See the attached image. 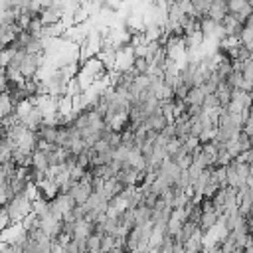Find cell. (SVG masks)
<instances>
[{"label":"cell","mask_w":253,"mask_h":253,"mask_svg":"<svg viewBox=\"0 0 253 253\" xmlns=\"http://www.w3.org/2000/svg\"><path fill=\"white\" fill-rule=\"evenodd\" d=\"M4 210L10 217V223H20L32 211V200L28 198V194H14L4 204Z\"/></svg>","instance_id":"1"},{"label":"cell","mask_w":253,"mask_h":253,"mask_svg":"<svg viewBox=\"0 0 253 253\" xmlns=\"http://www.w3.org/2000/svg\"><path fill=\"white\" fill-rule=\"evenodd\" d=\"M61 16H63V10L57 4H49V6L42 8V12H40V20H42L43 26L45 24H59Z\"/></svg>","instance_id":"2"},{"label":"cell","mask_w":253,"mask_h":253,"mask_svg":"<svg viewBox=\"0 0 253 253\" xmlns=\"http://www.w3.org/2000/svg\"><path fill=\"white\" fill-rule=\"evenodd\" d=\"M227 12H229L227 10V0H213L210 4V10H208V16L206 18H210V20H213V22L219 24Z\"/></svg>","instance_id":"3"},{"label":"cell","mask_w":253,"mask_h":253,"mask_svg":"<svg viewBox=\"0 0 253 253\" xmlns=\"http://www.w3.org/2000/svg\"><path fill=\"white\" fill-rule=\"evenodd\" d=\"M206 95H208V93H206L204 85H196V87H190V91H188V97H186V103H188V105H202Z\"/></svg>","instance_id":"4"},{"label":"cell","mask_w":253,"mask_h":253,"mask_svg":"<svg viewBox=\"0 0 253 253\" xmlns=\"http://www.w3.org/2000/svg\"><path fill=\"white\" fill-rule=\"evenodd\" d=\"M32 166L34 168H38V170H42V172H47L49 170V160H47V154L43 152V150H34V154H32Z\"/></svg>","instance_id":"5"},{"label":"cell","mask_w":253,"mask_h":253,"mask_svg":"<svg viewBox=\"0 0 253 253\" xmlns=\"http://www.w3.org/2000/svg\"><path fill=\"white\" fill-rule=\"evenodd\" d=\"M12 111H14V105H12L10 97H8V93H2V95H0V121H2L6 115H10Z\"/></svg>","instance_id":"6"},{"label":"cell","mask_w":253,"mask_h":253,"mask_svg":"<svg viewBox=\"0 0 253 253\" xmlns=\"http://www.w3.org/2000/svg\"><path fill=\"white\" fill-rule=\"evenodd\" d=\"M6 85H8V77H6L4 67H0V95L6 93Z\"/></svg>","instance_id":"7"}]
</instances>
